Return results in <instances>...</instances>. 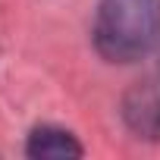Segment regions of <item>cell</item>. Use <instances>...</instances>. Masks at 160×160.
I'll list each match as a JSON object with an SVG mask.
<instances>
[{"label":"cell","mask_w":160,"mask_h":160,"mask_svg":"<svg viewBox=\"0 0 160 160\" xmlns=\"http://www.w3.org/2000/svg\"><path fill=\"white\" fill-rule=\"evenodd\" d=\"M160 41V0H101L94 47L107 63H135Z\"/></svg>","instance_id":"obj_1"},{"label":"cell","mask_w":160,"mask_h":160,"mask_svg":"<svg viewBox=\"0 0 160 160\" xmlns=\"http://www.w3.org/2000/svg\"><path fill=\"white\" fill-rule=\"evenodd\" d=\"M122 116L138 138L160 141V82H141L122 101Z\"/></svg>","instance_id":"obj_2"},{"label":"cell","mask_w":160,"mask_h":160,"mask_svg":"<svg viewBox=\"0 0 160 160\" xmlns=\"http://www.w3.org/2000/svg\"><path fill=\"white\" fill-rule=\"evenodd\" d=\"M25 154L35 160H66V157H82L85 151L72 132L57 129V126H38V129H32V135L25 141Z\"/></svg>","instance_id":"obj_3"}]
</instances>
